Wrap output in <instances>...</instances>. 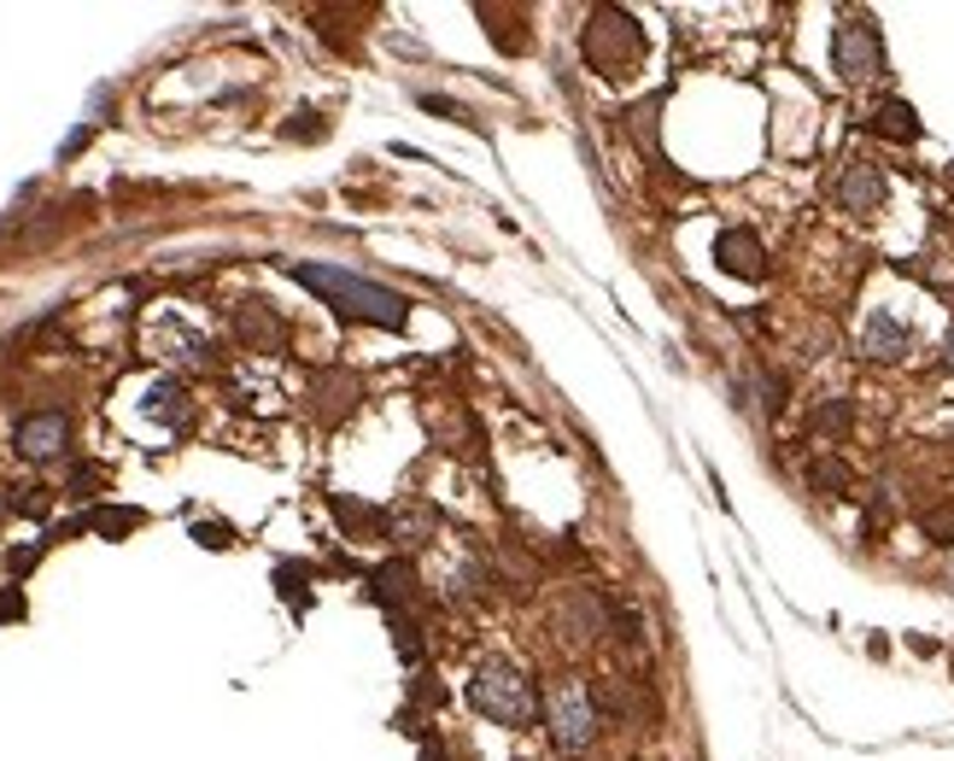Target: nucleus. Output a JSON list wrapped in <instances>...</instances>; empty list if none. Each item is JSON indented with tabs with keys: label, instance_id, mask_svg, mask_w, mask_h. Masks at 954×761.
Masks as SVG:
<instances>
[{
	"label": "nucleus",
	"instance_id": "obj_1",
	"mask_svg": "<svg viewBox=\"0 0 954 761\" xmlns=\"http://www.w3.org/2000/svg\"><path fill=\"white\" fill-rule=\"evenodd\" d=\"M287 276L299 287H311L334 304L340 316H357V323H375V328H404L411 323V299L393 293V287L357 276V269H340V264H287Z\"/></svg>",
	"mask_w": 954,
	"mask_h": 761
},
{
	"label": "nucleus",
	"instance_id": "obj_2",
	"mask_svg": "<svg viewBox=\"0 0 954 761\" xmlns=\"http://www.w3.org/2000/svg\"><path fill=\"white\" fill-rule=\"evenodd\" d=\"M469 703H474V715H486L498 726H533V715H539L533 680H527L521 668H509V662H481V668H474Z\"/></svg>",
	"mask_w": 954,
	"mask_h": 761
},
{
	"label": "nucleus",
	"instance_id": "obj_3",
	"mask_svg": "<svg viewBox=\"0 0 954 761\" xmlns=\"http://www.w3.org/2000/svg\"><path fill=\"white\" fill-rule=\"evenodd\" d=\"M544 715H551L556 750H586V743L598 738V691H591L581 673H568V680L551 685V697H544Z\"/></svg>",
	"mask_w": 954,
	"mask_h": 761
},
{
	"label": "nucleus",
	"instance_id": "obj_4",
	"mask_svg": "<svg viewBox=\"0 0 954 761\" xmlns=\"http://www.w3.org/2000/svg\"><path fill=\"white\" fill-rule=\"evenodd\" d=\"M831 65H838L843 82H873L884 71V36L866 12H849L831 30Z\"/></svg>",
	"mask_w": 954,
	"mask_h": 761
},
{
	"label": "nucleus",
	"instance_id": "obj_5",
	"mask_svg": "<svg viewBox=\"0 0 954 761\" xmlns=\"http://www.w3.org/2000/svg\"><path fill=\"white\" fill-rule=\"evenodd\" d=\"M639 24H627L621 12H591V24H586V59L598 65V71H609V77H621V65L639 54Z\"/></svg>",
	"mask_w": 954,
	"mask_h": 761
},
{
	"label": "nucleus",
	"instance_id": "obj_6",
	"mask_svg": "<svg viewBox=\"0 0 954 761\" xmlns=\"http://www.w3.org/2000/svg\"><path fill=\"white\" fill-rule=\"evenodd\" d=\"M831 194H838V206H843L849 217H873V211L884 206V194H890V188H884V171H878V164L849 159L843 171H838V188H831Z\"/></svg>",
	"mask_w": 954,
	"mask_h": 761
},
{
	"label": "nucleus",
	"instance_id": "obj_7",
	"mask_svg": "<svg viewBox=\"0 0 954 761\" xmlns=\"http://www.w3.org/2000/svg\"><path fill=\"white\" fill-rule=\"evenodd\" d=\"M714 264H721L726 276H738V281H761V276H768V246H761L756 229H721V241H714Z\"/></svg>",
	"mask_w": 954,
	"mask_h": 761
},
{
	"label": "nucleus",
	"instance_id": "obj_8",
	"mask_svg": "<svg viewBox=\"0 0 954 761\" xmlns=\"http://www.w3.org/2000/svg\"><path fill=\"white\" fill-rule=\"evenodd\" d=\"M65 439H71V416H65V411H36V416L19 422V451L30 457V463H47V457H59Z\"/></svg>",
	"mask_w": 954,
	"mask_h": 761
},
{
	"label": "nucleus",
	"instance_id": "obj_9",
	"mask_svg": "<svg viewBox=\"0 0 954 761\" xmlns=\"http://www.w3.org/2000/svg\"><path fill=\"white\" fill-rule=\"evenodd\" d=\"M861 351L873 364H901L913 351V328L901 323V316H890V311H873V316H866V334H861Z\"/></svg>",
	"mask_w": 954,
	"mask_h": 761
},
{
	"label": "nucleus",
	"instance_id": "obj_10",
	"mask_svg": "<svg viewBox=\"0 0 954 761\" xmlns=\"http://www.w3.org/2000/svg\"><path fill=\"white\" fill-rule=\"evenodd\" d=\"M866 124H873V135H884V141H896V147L919 141V112L908 106V100H884V106L866 117Z\"/></svg>",
	"mask_w": 954,
	"mask_h": 761
},
{
	"label": "nucleus",
	"instance_id": "obj_11",
	"mask_svg": "<svg viewBox=\"0 0 954 761\" xmlns=\"http://www.w3.org/2000/svg\"><path fill=\"white\" fill-rule=\"evenodd\" d=\"M808 486H814V493H826V498L849 493V463H838V457H814V463H808Z\"/></svg>",
	"mask_w": 954,
	"mask_h": 761
},
{
	"label": "nucleus",
	"instance_id": "obj_12",
	"mask_svg": "<svg viewBox=\"0 0 954 761\" xmlns=\"http://www.w3.org/2000/svg\"><path fill=\"white\" fill-rule=\"evenodd\" d=\"M411 568L404 563H387V568H375V598L381 603H399V598H411Z\"/></svg>",
	"mask_w": 954,
	"mask_h": 761
},
{
	"label": "nucleus",
	"instance_id": "obj_13",
	"mask_svg": "<svg viewBox=\"0 0 954 761\" xmlns=\"http://www.w3.org/2000/svg\"><path fill=\"white\" fill-rule=\"evenodd\" d=\"M849 416H855V411H849V399H831V404H820L814 428H820V434H843V428H849Z\"/></svg>",
	"mask_w": 954,
	"mask_h": 761
},
{
	"label": "nucleus",
	"instance_id": "obj_14",
	"mask_svg": "<svg viewBox=\"0 0 954 761\" xmlns=\"http://www.w3.org/2000/svg\"><path fill=\"white\" fill-rule=\"evenodd\" d=\"M89 528H100V533H129V528H141V516H135V510H94Z\"/></svg>",
	"mask_w": 954,
	"mask_h": 761
},
{
	"label": "nucleus",
	"instance_id": "obj_15",
	"mask_svg": "<svg viewBox=\"0 0 954 761\" xmlns=\"http://www.w3.org/2000/svg\"><path fill=\"white\" fill-rule=\"evenodd\" d=\"M926 533L936 539V545H954V510H931L926 516Z\"/></svg>",
	"mask_w": 954,
	"mask_h": 761
},
{
	"label": "nucleus",
	"instance_id": "obj_16",
	"mask_svg": "<svg viewBox=\"0 0 954 761\" xmlns=\"http://www.w3.org/2000/svg\"><path fill=\"white\" fill-rule=\"evenodd\" d=\"M399 656H404V662H416V656H422V638H416L411 621H399Z\"/></svg>",
	"mask_w": 954,
	"mask_h": 761
},
{
	"label": "nucleus",
	"instance_id": "obj_17",
	"mask_svg": "<svg viewBox=\"0 0 954 761\" xmlns=\"http://www.w3.org/2000/svg\"><path fill=\"white\" fill-rule=\"evenodd\" d=\"M24 615V598H19V586L12 591H0V621H19Z\"/></svg>",
	"mask_w": 954,
	"mask_h": 761
},
{
	"label": "nucleus",
	"instance_id": "obj_18",
	"mask_svg": "<svg viewBox=\"0 0 954 761\" xmlns=\"http://www.w3.org/2000/svg\"><path fill=\"white\" fill-rule=\"evenodd\" d=\"M422 106L439 112V117H463V106H451V100H439V94H422Z\"/></svg>",
	"mask_w": 954,
	"mask_h": 761
},
{
	"label": "nucleus",
	"instance_id": "obj_19",
	"mask_svg": "<svg viewBox=\"0 0 954 761\" xmlns=\"http://www.w3.org/2000/svg\"><path fill=\"white\" fill-rule=\"evenodd\" d=\"M943 369H954V328H949V341H943Z\"/></svg>",
	"mask_w": 954,
	"mask_h": 761
},
{
	"label": "nucleus",
	"instance_id": "obj_20",
	"mask_svg": "<svg viewBox=\"0 0 954 761\" xmlns=\"http://www.w3.org/2000/svg\"><path fill=\"white\" fill-rule=\"evenodd\" d=\"M949 182H954V164H949Z\"/></svg>",
	"mask_w": 954,
	"mask_h": 761
}]
</instances>
